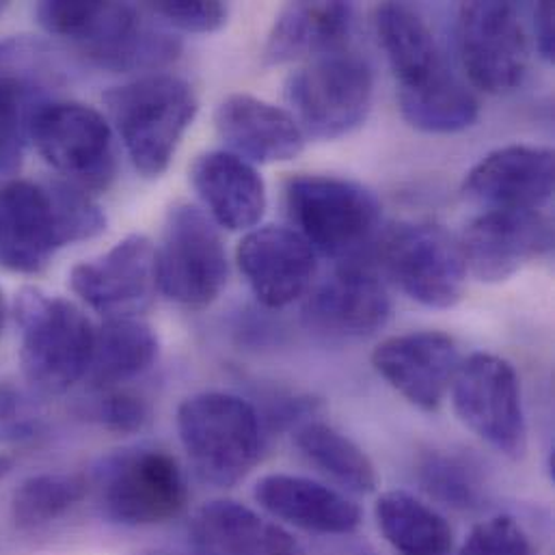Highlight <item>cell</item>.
<instances>
[{"label": "cell", "mask_w": 555, "mask_h": 555, "mask_svg": "<svg viewBox=\"0 0 555 555\" xmlns=\"http://www.w3.org/2000/svg\"><path fill=\"white\" fill-rule=\"evenodd\" d=\"M104 104L134 169L145 178H160L169 169L199 111L195 89L171 74L113 87Z\"/></svg>", "instance_id": "277c9868"}, {"label": "cell", "mask_w": 555, "mask_h": 555, "mask_svg": "<svg viewBox=\"0 0 555 555\" xmlns=\"http://www.w3.org/2000/svg\"><path fill=\"white\" fill-rule=\"evenodd\" d=\"M178 433L197 478L221 489L245 480L264 452L258 409L225 391L186 398L178 409Z\"/></svg>", "instance_id": "8992f818"}, {"label": "cell", "mask_w": 555, "mask_h": 555, "mask_svg": "<svg viewBox=\"0 0 555 555\" xmlns=\"http://www.w3.org/2000/svg\"><path fill=\"white\" fill-rule=\"evenodd\" d=\"M215 124L232 154L247 163H287L305 147V134L287 111L249 93L228 95L217 108Z\"/></svg>", "instance_id": "44dd1931"}, {"label": "cell", "mask_w": 555, "mask_h": 555, "mask_svg": "<svg viewBox=\"0 0 555 555\" xmlns=\"http://www.w3.org/2000/svg\"><path fill=\"white\" fill-rule=\"evenodd\" d=\"M69 285L106 320L137 318L156 296V247L143 234L119 241L104 256L72 269Z\"/></svg>", "instance_id": "9a60e30c"}, {"label": "cell", "mask_w": 555, "mask_h": 555, "mask_svg": "<svg viewBox=\"0 0 555 555\" xmlns=\"http://www.w3.org/2000/svg\"><path fill=\"white\" fill-rule=\"evenodd\" d=\"M147 11L184 33H215L228 22V4L219 0H160L147 2Z\"/></svg>", "instance_id": "836d02e7"}, {"label": "cell", "mask_w": 555, "mask_h": 555, "mask_svg": "<svg viewBox=\"0 0 555 555\" xmlns=\"http://www.w3.org/2000/svg\"><path fill=\"white\" fill-rule=\"evenodd\" d=\"M302 315L326 337L363 339L389 322L391 298L370 267L350 260L311 289Z\"/></svg>", "instance_id": "ac0fdd59"}, {"label": "cell", "mask_w": 555, "mask_h": 555, "mask_svg": "<svg viewBox=\"0 0 555 555\" xmlns=\"http://www.w3.org/2000/svg\"><path fill=\"white\" fill-rule=\"evenodd\" d=\"M376 521L400 555H450L454 547L446 517L406 491L383 493L376 502Z\"/></svg>", "instance_id": "4316f807"}, {"label": "cell", "mask_w": 555, "mask_h": 555, "mask_svg": "<svg viewBox=\"0 0 555 555\" xmlns=\"http://www.w3.org/2000/svg\"><path fill=\"white\" fill-rule=\"evenodd\" d=\"M467 273L502 283L554 249V223L539 210H487L461 241Z\"/></svg>", "instance_id": "2e32d148"}, {"label": "cell", "mask_w": 555, "mask_h": 555, "mask_svg": "<svg viewBox=\"0 0 555 555\" xmlns=\"http://www.w3.org/2000/svg\"><path fill=\"white\" fill-rule=\"evenodd\" d=\"M91 482L78 474H39L26 478L11 498V519L20 530H39L76 508Z\"/></svg>", "instance_id": "4dcf8cb0"}, {"label": "cell", "mask_w": 555, "mask_h": 555, "mask_svg": "<svg viewBox=\"0 0 555 555\" xmlns=\"http://www.w3.org/2000/svg\"><path fill=\"white\" fill-rule=\"evenodd\" d=\"M17 50L15 43L0 46V178L17 171L30 117L46 102L35 76L17 65Z\"/></svg>", "instance_id": "83f0119b"}, {"label": "cell", "mask_w": 555, "mask_h": 555, "mask_svg": "<svg viewBox=\"0 0 555 555\" xmlns=\"http://www.w3.org/2000/svg\"><path fill=\"white\" fill-rule=\"evenodd\" d=\"M100 508L119 526H160L182 515L189 485L180 463L165 450L128 448L104 456L91 476Z\"/></svg>", "instance_id": "ba28073f"}, {"label": "cell", "mask_w": 555, "mask_h": 555, "mask_svg": "<svg viewBox=\"0 0 555 555\" xmlns=\"http://www.w3.org/2000/svg\"><path fill=\"white\" fill-rule=\"evenodd\" d=\"M236 260L256 298L271 309L300 298L315 275V251L294 230L278 225L249 232Z\"/></svg>", "instance_id": "ffe728a7"}, {"label": "cell", "mask_w": 555, "mask_h": 555, "mask_svg": "<svg viewBox=\"0 0 555 555\" xmlns=\"http://www.w3.org/2000/svg\"><path fill=\"white\" fill-rule=\"evenodd\" d=\"M459 555H539L526 530L508 515L478 524Z\"/></svg>", "instance_id": "d6a6232c"}, {"label": "cell", "mask_w": 555, "mask_h": 555, "mask_svg": "<svg viewBox=\"0 0 555 555\" xmlns=\"http://www.w3.org/2000/svg\"><path fill=\"white\" fill-rule=\"evenodd\" d=\"M11 469H13V459H11V456L0 454V480H2L4 476H9V474H11Z\"/></svg>", "instance_id": "74e56055"}, {"label": "cell", "mask_w": 555, "mask_h": 555, "mask_svg": "<svg viewBox=\"0 0 555 555\" xmlns=\"http://www.w3.org/2000/svg\"><path fill=\"white\" fill-rule=\"evenodd\" d=\"M285 210L313 251L346 262L370 245L380 221V204L372 191L333 176L289 178Z\"/></svg>", "instance_id": "52a82bcc"}, {"label": "cell", "mask_w": 555, "mask_h": 555, "mask_svg": "<svg viewBox=\"0 0 555 555\" xmlns=\"http://www.w3.org/2000/svg\"><path fill=\"white\" fill-rule=\"evenodd\" d=\"M85 417L115 435H137L150 424L152 406L143 396L115 387L95 391L85 406Z\"/></svg>", "instance_id": "1f68e13d"}, {"label": "cell", "mask_w": 555, "mask_h": 555, "mask_svg": "<svg viewBox=\"0 0 555 555\" xmlns=\"http://www.w3.org/2000/svg\"><path fill=\"white\" fill-rule=\"evenodd\" d=\"M2 324H4V298L0 292V331H2Z\"/></svg>", "instance_id": "f35d334b"}, {"label": "cell", "mask_w": 555, "mask_h": 555, "mask_svg": "<svg viewBox=\"0 0 555 555\" xmlns=\"http://www.w3.org/2000/svg\"><path fill=\"white\" fill-rule=\"evenodd\" d=\"M459 50L472 85L487 93H508L526 78L530 48L511 2H465L459 11Z\"/></svg>", "instance_id": "5bb4252c"}, {"label": "cell", "mask_w": 555, "mask_h": 555, "mask_svg": "<svg viewBox=\"0 0 555 555\" xmlns=\"http://www.w3.org/2000/svg\"><path fill=\"white\" fill-rule=\"evenodd\" d=\"M294 443L300 454L326 478L354 495H367L378 478L367 454L337 428L309 420L294 430Z\"/></svg>", "instance_id": "f1b7e54d"}, {"label": "cell", "mask_w": 555, "mask_h": 555, "mask_svg": "<svg viewBox=\"0 0 555 555\" xmlns=\"http://www.w3.org/2000/svg\"><path fill=\"white\" fill-rule=\"evenodd\" d=\"M383 262L396 285L430 309H450L465 294L461 241L435 223H400L383 243Z\"/></svg>", "instance_id": "4fadbf2b"}, {"label": "cell", "mask_w": 555, "mask_h": 555, "mask_svg": "<svg viewBox=\"0 0 555 555\" xmlns=\"http://www.w3.org/2000/svg\"><path fill=\"white\" fill-rule=\"evenodd\" d=\"M26 393L13 383H0V439L24 441L39 433V420L33 413Z\"/></svg>", "instance_id": "e575fe53"}, {"label": "cell", "mask_w": 555, "mask_h": 555, "mask_svg": "<svg viewBox=\"0 0 555 555\" xmlns=\"http://www.w3.org/2000/svg\"><path fill=\"white\" fill-rule=\"evenodd\" d=\"M415 476L422 491L446 508L474 513L487 502V482L480 467L461 454L430 450L420 459Z\"/></svg>", "instance_id": "f546056e"}, {"label": "cell", "mask_w": 555, "mask_h": 555, "mask_svg": "<svg viewBox=\"0 0 555 555\" xmlns=\"http://www.w3.org/2000/svg\"><path fill=\"white\" fill-rule=\"evenodd\" d=\"M372 365L413 406L433 413L452 387L461 352L441 331H415L380 341Z\"/></svg>", "instance_id": "e0dca14e"}, {"label": "cell", "mask_w": 555, "mask_h": 555, "mask_svg": "<svg viewBox=\"0 0 555 555\" xmlns=\"http://www.w3.org/2000/svg\"><path fill=\"white\" fill-rule=\"evenodd\" d=\"M158 289L173 302L202 309L228 281V254L217 223L197 206L180 204L167 215L156 247Z\"/></svg>", "instance_id": "8fae6325"}, {"label": "cell", "mask_w": 555, "mask_h": 555, "mask_svg": "<svg viewBox=\"0 0 555 555\" xmlns=\"http://www.w3.org/2000/svg\"><path fill=\"white\" fill-rule=\"evenodd\" d=\"M555 184L554 152L506 145L487 154L465 178L463 195L489 210H539Z\"/></svg>", "instance_id": "d6986e66"}, {"label": "cell", "mask_w": 555, "mask_h": 555, "mask_svg": "<svg viewBox=\"0 0 555 555\" xmlns=\"http://www.w3.org/2000/svg\"><path fill=\"white\" fill-rule=\"evenodd\" d=\"M191 182L217 225L245 232L262 221L267 186L245 158L232 152H206L193 163Z\"/></svg>", "instance_id": "cb8c5ba5"}, {"label": "cell", "mask_w": 555, "mask_h": 555, "mask_svg": "<svg viewBox=\"0 0 555 555\" xmlns=\"http://www.w3.org/2000/svg\"><path fill=\"white\" fill-rule=\"evenodd\" d=\"M158 359V337L139 318L106 320L95 328L85 380L91 391L115 389L145 374Z\"/></svg>", "instance_id": "484cf974"}, {"label": "cell", "mask_w": 555, "mask_h": 555, "mask_svg": "<svg viewBox=\"0 0 555 555\" xmlns=\"http://www.w3.org/2000/svg\"><path fill=\"white\" fill-rule=\"evenodd\" d=\"M254 498L275 519L311 534L348 537L361 526V511L352 500L309 478L264 476Z\"/></svg>", "instance_id": "603a6c76"}, {"label": "cell", "mask_w": 555, "mask_h": 555, "mask_svg": "<svg viewBox=\"0 0 555 555\" xmlns=\"http://www.w3.org/2000/svg\"><path fill=\"white\" fill-rule=\"evenodd\" d=\"M374 26L409 126L428 134H454L476 124L478 98L450 69L430 26L413 7L383 2L374 11Z\"/></svg>", "instance_id": "6da1fadb"}, {"label": "cell", "mask_w": 555, "mask_h": 555, "mask_svg": "<svg viewBox=\"0 0 555 555\" xmlns=\"http://www.w3.org/2000/svg\"><path fill=\"white\" fill-rule=\"evenodd\" d=\"M354 9L348 2H289L279 11L264 46V63L311 61L348 50Z\"/></svg>", "instance_id": "d4e9b609"}, {"label": "cell", "mask_w": 555, "mask_h": 555, "mask_svg": "<svg viewBox=\"0 0 555 555\" xmlns=\"http://www.w3.org/2000/svg\"><path fill=\"white\" fill-rule=\"evenodd\" d=\"M534 33H537V48L545 61H554V4L541 2L534 9Z\"/></svg>", "instance_id": "d590c367"}, {"label": "cell", "mask_w": 555, "mask_h": 555, "mask_svg": "<svg viewBox=\"0 0 555 555\" xmlns=\"http://www.w3.org/2000/svg\"><path fill=\"white\" fill-rule=\"evenodd\" d=\"M28 139L39 156L82 191H104L115 178L108 119L80 102H43L30 117Z\"/></svg>", "instance_id": "7c38bea8"}, {"label": "cell", "mask_w": 555, "mask_h": 555, "mask_svg": "<svg viewBox=\"0 0 555 555\" xmlns=\"http://www.w3.org/2000/svg\"><path fill=\"white\" fill-rule=\"evenodd\" d=\"M193 555H307L278 524L232 500L204 504L189 524Z\"/></svg>", "instance_id": "7402d4cb"}, {"label": "cell", "mask_w": 555, "mask_h": 555, "mask_svg": "<svg viewBox=\"0 0 555 555\" xmlns=\"http://www.w3.org/2000/svg\"><path fill=\"white\" fill-rule=\"evenodd\" d=\"M452 400L461 422L487 446L513 461L524 459L528 424L513 363L489 352L467 357L452 380Z\"/></svg>", "instance_id": "30bf717a"}, {"label": "cell", "mask_w": 555, "mask_h": 555, "mask_svg": "<svg viewBox=\"0 0 555 555\" xmlns=\"http://www.w3.org/2000/svg\"><path fill=\"white\" fill-rule=\"evenodd\" d=\"M344 539H346V543L333 545L322 555H378L376 550L370 543H365V541H352L350 534L344 537Z\"/></svg>", "instance_id": "8d00e7d4"}, {"label": "cell", "mask_w": 555, "mask_h": 555, "mask_svg": "<svg viewBox=\"0 0 555 555\" xmlns=\"http://www.w3.org/2000/svg\"><path fill=\"white\" fill-rule=\"evenodd\" d=\"M20 324V365L30 389L59 396L85 380L95 328L80 307L37 287L20 292L15 302Z\"/></svg>", "instance_id": "5b68a950"}, {"label": "cell", "mask_w": 555, "mask_h": 555, "mask_svg": "<svg viewBox=\"0 0 555 555\" xmlns=\"http://www.w3.org/2000/svg\"><path fill=\"white\" fill-rule=\"evenodd\" d=\"M9 9V2H0V17L4 15V11Z\"/></svg>", "instance_id": "ab89813d"}, {"label": "cell", "mask_w": 555, "mask_h": 555, "mask_svg": "<svg viewBox=\"0 0 555 555\" xmlns=\"http://www.w3.org/2000/svg\"><path fill=\"white\" fill-rule=\"evenodd\" d=\"M374 98L372 67L357 52L339 50L307 61L285 80V100L302 134L333 141L357 130Z\"/></svg>", "instance_id": "9c48e42d"}, {"label": "cell", "mask_w": 555, "mask_h": 555, "mask_svg": "<svg viewBox=\"0 0 555 555\" xmlns=\"http://www.w3.org/2000/svg\"><path fill=\"white\" fill-rule=\"evenodd\" d=\"M106 230V215L72 182H9L0 189V267L37 275L54 254Z\"/></svg>", "instance_id": "7a4b0ae2"}, {"label": "cell", "mask_w": 555, "mask_h": 555, "mask_svg": "<svg viewBox=\"0 0 555 555\" xmlns=\"http://www.w3.org/2000/svg\"><path fill=\"white\" fill-rule=\"evenodd\" d=\"M39 26L111 72H154L173 63L182 41L145 20L128 2L46 0L35 7Z\"/></svg>", "instance_id": "3957f363"}]
</instances>
